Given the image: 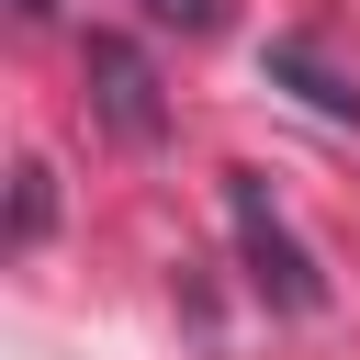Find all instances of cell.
Listing matches in <instances>:
<instances>
[{"label": "cell", "instance_id": "1", "mask_svg": "<svg viewBox=\"0 0 360 360\" xmlns=\"http://www.w3.org/2000/svg\"><path fill=\"white\" fill-rule=\"evenodd\" d=\"M225 225H236V259H248V281H259L270 315H315L326 304V270H315V248L292 236V214L270 202L259 169H225Z\"/></svg>", "mask_w": 360, "mask_h": 360}, {"label": "cell", "instance_id": "2", "mask_svg": "<svg viewBox=\"0 0 360 360\" xmlns=\"http://www.w3.org/2000/svg\"><path fill=\"white\" fill-rule=\"evenodd\" d=\"M79 90H90V124L124 135V146H158L169 135V90H158V56L135 34H90L79 45Z\"/></svg>", "mask_w": 360, "mask_h": 360}, {"label": "cell", "instance_id": "3", "mask_svg": "<svg viewBox=\"0 0 360 360\" xmlns=\"http://www.w3.org/2000/svg\"><path fill=\"white\" fill-rule=\"evenodd\" d=\"M270 79H292V90H304L326 124H360V90H349V79H338V68H326L304 34H281V45H270Z\"/></svg>", "mask_w": 360, "mask_h": 360}, {"label": "cell", "instance_id": "4", "mask_svg": "<svg viewBox=\"0 0 360 360\" xmlns=\"http://www.w3.org/2000/svg\"><path fill=\"white\" fill-rule=\"evenodd\" d=\"M45 225H56V169L22 158L11 169V248H45Z\"/></svg>", "mask_w": 360, "mask_h": 360}, {"label": "cell", "instance_id": "5", "mask_svg": "<svg viewBox=\"0 0 360 360\" xmlns=\"http://www.w3.org/2000/svg\"><path fill=\"white\" fill-rule=\"evenodd\" d=\"M146 22H169V34H225V0H146Z\"/></svg>", "mask_w": 360, "mask_h": 360}, {"label": "cell", "instance_id": "6", "mask_svg": "<svg viewBox=\"0 0 360 360\" xmlns=\"http://www.w3.org/2000/svg\"><path fill=\"white\" fill-rule=\"evenodd\" d=\"M11 11H22V22H45V11H56V0H11Z\"/></svg>", "mask_w": 360, "mask_h": 360}]
</instances>
